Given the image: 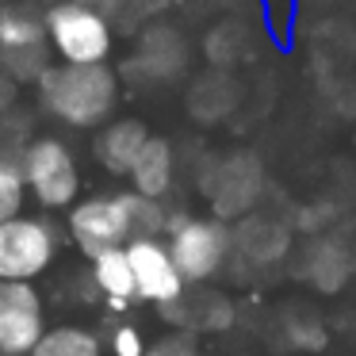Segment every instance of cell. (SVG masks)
<instances>
[{"label":"cell","instance_id":"f1b7e54d","mask_svg":"<svg viewBox=\"0 0 356 356\" xmlns=\"http://www.w3.org/2000/svg\"><path fill=\"white\" fill-rule=\"evenodd\" d=\"M188 356H207V353H195V348H192V353H188Z\"/></svg>","mask_w":356,"mask_h":356},{"label":"cell","instance_id":"5b68a950","mask_svg":"<svg viewBox=\"0 0 356 356\" xmlns=\"http://www.w3.org/2000/svg\"><path fill=\"white\" fill-rule=\"evenodd\" d=\"M169 253L177 261L184 284H203L226 264L234 253L230 230L222 218H192V215H169Z\"/></svg>","mask_w":356,"mask_h":356},{"label":"cell","instance_id":"4dcf8cb0","mask_svg":"<svg viewBox=\"0 0 356 356\" xmlns=\"http://www.w3.org/2000/svg\"><path fill=\"white\" fill-rule=\"evenodd\" d=\"M0 4H8V0H0Z\"/></svg>","mask_w":356,"mask_h":356},{"label":"cell","instance_id":"9a60e30c","mask_svg":"<svg viewBox=\"0 0 356 356\" xmlns=\"http://www.w3.org/2000/svg\"><path fill=\"white\" fill-rule=\"evenodd\" d=\"M172 180H177V154L165 138L149 134V142L142 146L138 161L131 169V192L146 195V200H165Z\"/></svg>","mask_w":356,"mask_h":356},{"label":"cell","instance_id":"603a6c76","mask_svg":"<svg viewBox=\"0 0 356 356\" xmlns=\"http://www.w3.org/2000/svg\"><path fill=\"white\" fill-rule=\"evenodd\" d=\"M27 200V184L24 172H19V161H0V222H8L24 211Z\"/></svg>","mask_w":356,"mask_h":356},{"label":"cell","instance_id":"30bf717a","mask_svg":"<svg viewBox=\"0 0 356 356\" xmlns=\"http://www.w3.org/2000/svg\"><path fill=\"white\" fill-rule=\"evenodd\" d=\"M127 261H131V272H134L138 299L154 302V307H169V302L184 299V276H180L177 261H172L169 245L161 238L127 241Z\"/></svg>","mask_w":356,"mask_h":356},{"label":"cell","instance_id":"ba28073f","mask_svg":"<svg viewBox=\"0 0 356 356\" xmlns=\"http://www.w3.org/2000/svg\"><path fill=\"white\" fill-rule=\"evenodd\" d=\"M70 238L81 253L92 257L108 249H123L131 241V218H127L123 192L119 195H92L70 207Z\"/></svg>","mask_w":356,"mask_h":356},{"label":"cell","instance_id":"cb8c5ba5","mask_svg":"<svg viewBox=\"0 0 356 356\" xmlns=\"http://www.w3.org/2000/svg\"><path fill=\"white\" fill-rule=\"evenodd\" d=\"M284 333L295 348H302V353H318V348L325 345V325L318 322L314 314H287Z\"/></svg>","mask_w":356,"mask_h":356},{"label":"cell","instance_id":"e0dca14e","mask_svg":"<svg viewBox=\"0 0 356 356\" xmlns=\"http://www.w3.org/2000/svg\"><path fill=\"white\" fill-rule=\"evenodd\" d=\"M161 314L169 318V322H177V325H192V330H230L234 325V302L226 299V295H218V291H207L203 295V307L200 302L192 307L188 295H184V299L161 307Z\"/></svg>","mask_w":356,"mask_h":356},{"label":"cell","instance_id":"9c48e42d","mask_svg":"<svg viewBox=\"0 0 356 356\" xmlns=\"http://www.w3.org/2000/svg\"><path fill=\"white\" fill-rule=\"evenodd\" d=\"M42 333L39 291L19 280H0V356H31Z\"/></svg>","mask_w":356,"mask_h":356},{"label":"cell","instance_id":"3957f363","mask_svg":"<svg viewBox=\"0 0 356 356\" xmlns=\"http://www.w3.org/2000/svg\"><path fill=\"white\" fill-rule=\"evenodd\" d=\"M47 16L31 0H8L0 4V70L16 85H31L50 70Z\"/></svg>","mask_w":356,"mask_h":356},{"label":"cell","instance_id":"f546056e","mask_svg":"<svg viewBox=\"0 0 356 356\" xmlns=\"http://www.w3.org/2000/svg\"><path fill=\"white\" fill-rule=\"evenodd\" d=\"M81 4H100V0H81Z\"/></svg>","mask_w":356,"mask_h":356},{"label":"cell","instance_id":"83f0119b","mask_svg":"<svg viewBox=\"0 0 356 356\" xmlns=\"http://www.w3.org/2000/svg\"><path fill=\"white\" fill-rule=\"evenodd\" d=\"M284 16H291V0H268V19L272 24H284Z\"/></svg>","mask_w":356,"mask_h":356},{"label":"cell","instance_id":"6da1fadb","mask_svg":"<svg viewBox=\"0 0 356 356\" xmlns=\"http://www.w3.org/2000/svg\"><path fill=\"white\" fill-rule=\"evenodd\" d=\"M35 92L47 115L73 131H92L111 123L119 108V73L108 62L100 65H65L50 62V70L35 81Z\"/></svg>","mask_w":356,"mask_h":356},{"label":"cell","instance_id":"d6986e66","mask_svg":"<svg viewBox=\"0 0 356 356\" xmlns=\"http://www.w3.org/2000/svg\"><path fill=\"white\" fill-rule=\"evenodd\" d=\"M31 356H100V337L85 325H54L39 337Z\"/></svg>","mask_w":356,"mask_h":356},{"label":"cell","instance_id":"5bb4252c","mask_svg":"<svg viewBox=\"0 0 356 356\" xmlns=\"http://www.w3.org/2000/svg\"><path fill=\"white\" fill-rule=\"evenodd\" d=\"M299 280H307L314 291L322 295H337L348 280L356 276V264L345 257V249L330 238V234H318L310 238V245L302 249V261H299Z\"/></svg>","mask_w":356,"mask_h":356},{"label":"cell","instance_id":"ac0fdd59","mask_svg":"<svg viewBox=\"0 0 356 356\" xmlns=\"http://www.w3.org/2000/svg\"><path fill=\"white\" fill-rule=\"evenodd\" d=\"M188 104H192V115L195 119L215 123V119H222V115H230V111H234V104H238V85H234L226 73H207L203 81H195V85H192Z\"/></svg>","mask_w":356,"mask_h":356},{"label":"cell","instance_id":"7a4b0ae2","mask_svg":"<svg viewBox=\"0 0 356 356\" xmlns=\"http://www.w3.org/2000/svg\"><path fill=\"white\" fill-rule=\"evenodd\" d=\"M47 42L50 54L65 65H100L115 50V24L108 12L81 0H50L47 8Z\"/></svg>","mask_w":356,"mask_h":356},{"label":"cell","instance_id":"2e32d148","mask_svg":"<svg viewBox=\"0 0 356 356\" xmlns=\"http://www.w3.org/2000/svg\"><path fill=\"white\" fill-rule=\"evenodd\" d=\"M92 284L108 295L111 310H127V302L138 299L134 272H131V261H127V245L123 249H108V253L92 257Z\"/></svg>","mask_w":356,"mask_h":356},{"label":"cell","instance_id":"52a82bcc","mask_svg":"<svg viewBox=\"0 0 356 356\" xmlns=\"http://www.w3.org/2000/svg\"><path fill=\"white\" fill-rule=\"evenodd\" d=\"M200 188L211 200L218 218H245L264 192V165L257 154L238 149V154L222 157V161H211Z\"/></svg>","mask_w":356,"mask_h":356},{"label":"cell","instance_id":"ffe728a7","mask_svg":"<svg viewBox=\"0 0 356 356\" xmlns=\"http://www.w3.org/2000/svg\"><path fill=\"white\" fill-rule=\"evenodd\" d=\"M203 50H207V62L215 65V70H230V65H238L241 54L249 50L245 24H241V19H222V24H215L207 31Z\"/></svg>","mask_w":356,"mask_h":356},{"label":"cell","instance_id":"8992f818","mask_svg":"<svg viewBox=\"0 0 356 356\" xmlns=\"http://www.w3.org/2000/svg\"><path fill=\"white\" fill-rule=\"evenodd\" d=\"M58 226L50 218L35 215H16L8 222H0V280H19L31 284L35 276L54 264L58 257Z\"/></svg>","mask_w":356,"mask_h":356},{"label":"cell","instance_id":"4fadbf2b","mask_svg":"<svg viewBox=\"0 0 356 356\" xmlns=\"http://www.w3.org/2000/svg\"><path fill=\"white\" fill-rule=\"evenodd\" d=\"M146 142H149V131L142 119H111V123H104L96 131L92 154L111 177H131V169Z\"/></svg>","mask_w":356,"mask_h":356},{"label":"cell","instance_id":"7c38bea8","mask_svg":"<svg viewBox=\"0 0 356 356\" xmlns=\"http://www.w3.org/2000/svg\"><path fill=\"white\" fill-rule=\"evenodd\" d=\"M291 234H295L291 222H284V218L249 211L230 230V241H234V253H241L249 264L268 268V264H280L291 253Z\"/></svg>","mask_w":356,"mask_h":356},{"label":"cell","instance_id":"4316f807","mask_svg":"<svg viewBox=\"0 0 356 356\" xmlns=\"http://www.w3.org/2000/svg\"><path fill=\"white\" fill-rule=\"evenodd\" d=\"M12 100H16V81H12V77H8V73L0 70V111L8 108V104H12Z\"/></svg>","mask_w":356,"mask_h":356},{"label":"cell","instance_id":"7402d4cb","mask_svg":"<svg viewBox=\"0 0 356 356\" xmlns=\"http://www.w3.org/2000/svg\"><path fill=\"white\" fill-rule=\"evenodd\" d=\"M337 222H341V207H337L333 200H314V203H302V207L291 215V230L310 234V238H318V234L333 230Z\"/></svg>","mask_w":356,"mask_h":356},{"label":"cell","instance_id":"44dd1931","mask_svg":"<svg viewBox=\"0 0 356 356\" xmlns=\"http://www.w3.org/2000/svg\"><path fill=\"white\" fill-rule=\"evenodd\" d=\"M123 203H127V218H131V241L134 238H161L169 230V211L161 207V200L123 192Z\"/></svg>","mask_w":356,"mask_h":356},{"label":"cell","instance_id":"8fae6325","mask_svg":"<svg viewBox=\"0 0 356 356\" xmlns=\"http://www.w3.org/2000/svg\"><path fill=\"white\" fill-rule=\"evenodd\" d=\"M188 65V42L177 27L169 24H149L138 39L127 77L134 81H177Z\"/></svg>","mask_w":356,"mask_h":356},{"label":"cell","instance_id":"d4e9b609","mask_svg":"<svg viewBox=\"0 0 356 356\" xmlns=\"http://www.w3.org/2000/svg\"><path fill=\"white\" fill-rule=\"evenodd\" d=\"M111 353H115V356H142V353H146V341H142L138 325L119 322L115 330H111Z\"/></svg>","mask_w":356,"mask_h":356},{"label":"cell","instance_id":"484cf974","mask_svg":"<svg viewBox=\"0 0 356 356\" xmlns=\"http://www.w3.org/2000/svg\"><path fill=\"white\" fill-rule=\"evenodd\" d=\"M188 353H192L188 337H161L154 348H146L142 356H188Z\"/></svg>","mask_w":356,"mask_h":356},{"label":"cell","instance_id":"277c9868","mask_svg":"<svg viewBox=\"0 0 356 356\" xmlns=\"http://www.w3.org/2000/svg\"><path fill=\"white\" fill-rule=\"evenodd\" d=\"M19 172H24V184L42 207L58 211V207H73L81 195V169L73 149L65 146L54 134H42L31 138L19 149Z\"/></svg>","mask_w":356,"mask_h":356}]
</instances>
